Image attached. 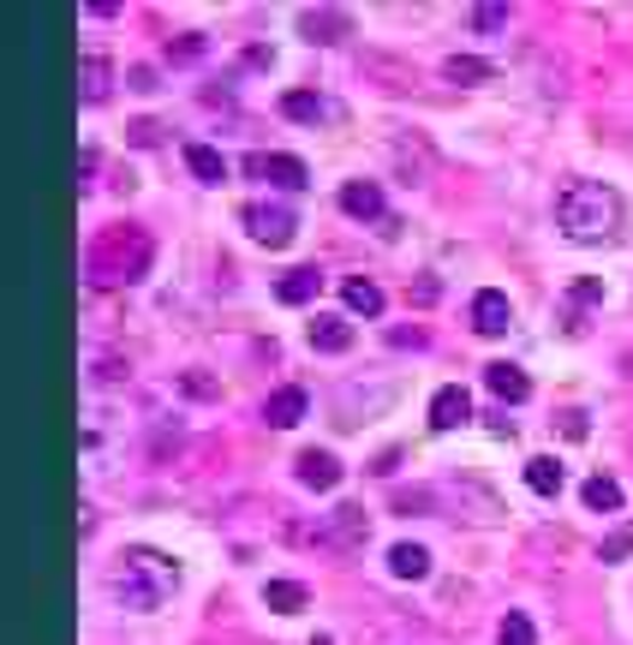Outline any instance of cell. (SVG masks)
<instances>
[{
	"instance_id": "6da1fadb",
	"label": "cell",
	"mask_w": 633,
	"mask_h": 645,
	"mask_svg": "<svg viewBox=\"0 0 633 645\" xmlns=\"http://www.w3.org/2000/svg\"><path fill=\"white\" fill-rule=\"evenodd\" d=\"M108 592H114V604L120 610L150 615V610H161L173 592H180V562L161 556V550H120L114 556V568H108Z\"/></svg>"
},
{
	"instance_id": "7a4b0ae2",
	"label": "cell",
	"mask_w": 633,
	"mask_h": 645,
	"mask_svg": "<svg viewBox=\"0 0 633 645\" xmlns=\"http://www.w3.org/2000/svg\"><path fill=\"white\" fill-rule=\"evenodd\" d=\"M556 228H562L573 245H603V240L622 233V198L603 180H568L562 198H556Z\"/></svg>"
},
{
	"instance_id": "3957f363",
	"label": "cell",
	"mask_w": 633,
	"mask_h": 645,
	"mask_svg": "<svg viewBox=\"0 0 633 645\" xmlns=\"http://www.w3.org/2000/svg\"><path fill=\"white\" fill-rule=\"evenodd\" d=\"M150 257H156V240L144 228H108L84 252V275H91V287H126L150 275Z\"/></svg>"
},
{
	"instance_id": "277c9868",
	"label": "cell",
	"mask_w": 633,
	"mask_h": 645,
	"mask_svg": "<svg viewBox=\"0 0 633 645\" xmlns=\"http://www.w3.org/2000/svg\"><path fill=\"white\" fill-rule=\"evenodd\" d=\"M365 538H371V515L352 508V503H341V508L323 515V526L312 532V544H323V550H365Z\"/></svg>"
},
{
	"instance_id": "5b68a950",
	"label": "cell",
	"mask_w": 633,
	"mask_h": 645,
	"mask_svg": "<svg viewBox=\"0 0 633 645\" xmlns=\"http://www.w3.org/2000/svg\"><path fill=\"white\" fill-rule=\"evenodd\" d=\"M245 228H252L257 245L282 252V245L293 240V228H299V215H293L287 203H245Z\"/></svg>"
},
{
	"instance_id": "8992f818",
	"label": "cell",
	"mask_w": 633,
	"mask_h": 645,
	"mask_svg": "<svg viewBox=\"0 0 633 645\" xmlns=\"http://www.w3.org/2000/svg\"><path fill=\"white\" fill-rule=\"evenodd\" d=\"M245 173H252V180L282 186V192H299V186L312 180V168H305L299 156H282V150H257V156H245Z\"/></svg>"
},
{
	"instance_id": "52a82bcc",
	"label": "cell",
	"mask_w": 633,
	"mask_h": 645,
	"mask_svg": "<svg viewBox=\"0 0 633 645\" xmlns=\"http://www.w3.org/2000/svg\"><path fill=\"white\" fill-rule=\"evenodd\" d=\"M466 419H473V394H466L461 383H449V389L431 394V424H436V431H454V424H466Z\"/></svg>"
},
{
	"instance_id": "ba28073f",
	"label": "cell",
	"mask_w": 633,
	"mask_h": 645,
	"mask_svg": "<svg viewBox=\"0 0 633 645\" xmlns=\"http://www.w3.org/2000/svg\"><path fill=\"white\" fill-rule=\"evenodd\" d=\"M484 383H490V394H496V401H508V406H520L526 401V394H532V377H526L520 371V364H484Z\"/></svg>"
},
{
	"instance_id": "9c48e42d",
	"label": "cell",
	"mask_w": 633,
	"mask_h": 645,
	"mask_svg": "<svg viewBox=\"0 0 633 645\" xmlns=\"http://www.w3.org/2000/svg\"><path fill=\"white\" fill-rule=\"evenodd\" d=\"M299 31L312 42H341V36H352V19L341 7H312V12H299Z\"/></svg>"
},
{
	"instance_id": "30bf717a",
	"label": "cell",
	"mask_w": 633,
	"mask_h": 645,
	"mask_svg": "<svg viewBox=\"0 0 633 645\" xmlns=\"http://www.w3.org/2000/svg\"><path fill=\"white\" fill-rule=\"evenodd\" d=\"M299 484L305 490H335V484H341V461H335L329 448H305L299 454Z\"/></svg>"
},
{
	"instance_id": "8fae6325",
	"label": "cell",
	"mask_w": 633,
	"mask_h": 645,
	"mask_svg": "<svg viewBox=\"0 0 633 645\" xmlns=\"http://www.w3.org/2000/svg\"><path fill=\"white\" fill-rule=\"evenodd\" d=\"M508 317H514V305H508V293H496V287H484L478 299H473V329L478 335H503L508 329Z\"/></svg>"
},
{
	"instance_id": "7c38bea8",
	"label": "cell",
	"mask_w": 633,
	"mask_h": 645,
	"mask_svg": "<svg viewBox=\"0 0 633 645\" xmlns=\"http://www.w3.org/2000/svg\"><path fill=\"white\" fill-rule=\"evenodd\" d=\"M341 210L359 222H382V186L377 180H347L341 186Z\"/></svg>"
},
{
	"instance_id": "4fadbf2b",
	"label": "cell",
	"mask_w": 633,
	"mask_h": 645,
	"mask_svg": "<svg viewBox=\"0 0 633 645\" xmlns=\"http://www.w3.org/2000/svg\"><path fill=\"white\" fill-rule=\"evenodd\" d=\"M305 406H312V401H305V389H275L270 394V401H263V419H270L275 424V431H293V424H299L305 419Z\"/></svg>"
},
{
	"instance_id": "5bb4252c",
	"label": "cell",
	"mask_w": 633,
	"mask_h": 645,
	"mask_svg": "<svg viewBox=\"0 0 633 645\" xmlns=\"http://www.w3.org/2000/svg\"><path fill=\"white\" fill-rule=\"evenodd\" d=\"M186 168L198 173L203 186H222L228 180V156L215 150V144H186Z\"/></svg>"
},
{
	"instance_id": "9a60e30c",
	"label": "cell",
	"mask_w": 633,
	"mask_h": 645,
	"mask_svg": "<svg viewBox=\"0 0 633 645\" xmlns=\"http://www.w3.org/2000/svg\"><path fill=\"white\" fill-rule=\"evenodd\" d=\"M580 503L592 508V515H622V484L598 473V478H585V484H580Z\"/></svg>"
},
{
	"instance_id": "2e32d148",
	"label": "cell",
	"mask_w": 633,
	"mask_h": 645,
	"mask_svg": "<svg viewBox=\"0 0 633 645\" xmlns=\"http://www.w3.org/2000/svg\"><path fill=\"white\" fill-rule=\"evenodd\" d=\"M317 287H323L317 269H287L282 282H275V299H282V305H312Z\"/></svg>"
},
{
	"instance_id": "e0dca14e",
	"label": "cell",
	"mask_w": 633,
	"mask_h": 645,
	"mask_svg": "<svg viewBox=\"0 0 633 645\" xmlns=\"http://www.w3.org/2000/svg\"><path fill=\"white\" fill-rule=\"evenodd\" d=\"M443 78H449V84H496V66L478 61V54H449V61H443Z\"/></svg>"
},
{
	"instance_id": "ac0fdd59",
	"label": "cell",
	"mask_w": 633,
	"mask_h": 645,
	"mask_svg": "<svg viewBox=\"0 0 633 645\" xmlns=\"http://www.w3.org/2000/svg\"><path fill=\"white\" fill-rule=\"evenodd\" d=\"M312 347L317 353H347L352 347V322L347 317H317L312 322Z\"/></svg>"
},
{
	"instance_id": "d6986e66",
	"label": "cell",
	"mask_w": 633,
	"mask_h": 645,
	"mask_svg": "<svg viewBox=\"0 0 633 645\" xmlns=\"http://www.w3.org/2000/svg\"><path fill=\"white\" fill-rule=\"evenodd\" d=\"M389 574L394 580H424V574H431V550H424V544H394L389 550Z\"/></svg>"
},
{
	"instance_id": "ffe728a7",
	"label": "cell",
	"mask_w": 633,
	"mask_h": 645,
	"mask_svg": "<svg viewBox=\"0 0 633 645\" xmlns=\"http://www.w3.org/2000/svg\"><path fill=\"white\" fill-rule=\"evenodd\" d=\"M282 114H287V120H305V126H317V120H329V102H323L317 91H287L282 96Z\"/></svg>"
},
{
	"instance_id": "44dd1931",
	"label": "cell",
	"mask_w": 633,
	"mask_h": 645,
	"mask_svg": "<svg viewBox=\"0 0 633 645\" xmlns=\"http://www.w3.org/2000/svg\"><path fill=\"white\" fill-rule=\"evenodd\" d=\"M341 299H347V311H359V317H382V287L365 282V275H352L341 287Z\"/></svg>"
},
{
	"instance_id": "7402d4cb",
	"label": "cell",
	"mask_w": 633,
	"mask_h": 645,
	"mask_svg": "<svg viewBox=\"0 0 633 645\" xmlns=\"http://www.w3.org/2000/svg\"><path fill=\"white\" fill-rule=\"evenodd\" d=\"M263 604H270V610H282V615H293V610H305V604H312V592H305L299 580H270V585H263Z\"/></svg>"
},
{
	"instance_id": "603a6c76",
	"label": "cell",
	"mask_w": 633,
	"mask_h": 645,
	"mask_svg": "<svg viewBox=\"0 0 633 645\" xmlns=\"http://www.w3.org/2000/svg\"><path fill=\"white\" fill-rule=\"evenodd\" d=\"M78 96L84 102L108 96V61H102V54H84V61H78Z\"/></svg>"
},
{
	"instance_id": "cb8c5ba5",
	"label": "cell",
	"mask_w": 633,
	"mask_h": 645,
	"mask_svg": "<svg viewBox=\"0 0 633 645\" xmlns=\"http://www.w3.org/2000/svg\"><path fill=\"white\" fill-rule=\"evenodd\" d=\"M526 484H532L538 496H556V490H562V461H550V454L526 461Z\"/></svg>"
},
{
	"instance_id": "d4e9b609",
	"label": "cell",
	"mask_w": 633,
	"mask_h": 645,
	"mask_svg": "<svg viewBox=\"0 0 633 645\" xmlns=\"http://www.w3.org/2000/svg\"><path fill=\"white\" fill-rule=\"evenodd\" d=\"M496 639H503V645H538V627H532V615L508 610V615H503V627H496Z\"/></svg>"
},
{
	"instance_id": "484cf974",
	"label": "cell",
	"mask_w": 633,
	"mask_h": 645,
	"mask_svg": "<svg viewBox=\"0 0 633 645\" xmlns=\"http://www.w3.org/2000/svg\"><path fill=\"white\" fill-rule=\"evenodd\" d=\"M203 49H210V42H203V31H186L180 42H168V61H173V66H191V61H203Z\"/></svg>"
},
{
	"instance_id": "4316f807",
	"label": "cell",
	"mask_w": 633,
	"mask_h": 645,
	"mask_svg": "<svg viewBox=\"0 0 633 645\" xmlns=\"http://www.w3.org/2000/svg\"><path fill=\"white\" fill-rule=\"evenodd\" d=\"M407 299L412 305H436V299H443V282H436V275H419V282L407 287Z\"/></svg>"
},
{
	"instance_id": "83f0119b",
	"label": "cell",
	"mask_w": 633,
	"mask_h": 645,
	"mask_svg": "<svg viewBox=\"0 0 633 645\" xmlns=\"http://www.w3.org/2000/svg\"><path fill=\"white\" fill-rule=\"evenodd\" d=\"M603 562H622V556H633V526H627V532H615V538H603Z\"/></svg>"
},
{
	"instance_id": "f1b7e54d",
	"label": "cell",
	"mask_w": 633,
	"mask_h": 645,
	"mask_svg": "<svg viewBox=\"0 0 633 645\" xmlns=\"http://www.w3.org/2000/svg\"><path fill=\"white\" fill-rule=\"evenodd\" d=\"M186 394H198V401H215V394H222V383H215V377H203V371H186Z\"/></svg>"
},
{
	"instance_id": "f546056e",
	"label": "cell",
	"mask_w": 633,
	"mask_h": 645,
	"mask_svg": "<svg viewBox=\"0 0 633 645\" xmlns=\"http://www.w3.org/2000/svg\"><path fill=\"white\" fill-rule=\"evenodd\" d=\"M503 19H508V7H478V12H473V24H478V31H496Z\"/></svg>"
},
{
	"instance_id": "4dcf8cb0",
	"label": "cell",
	"mask_w": 633,
	"mask_h": 645,
	"mask_svg": "<svg viewBox=\"0 0 633 645\" xmlns=\"http://www.w3.org/2000/svg\"><path fill=\"white\" fill-rule=\"evenodd\" d=\"M592 424H585V413H562V436H585Z\"/></svg>"
},
{
	"instance_id": "1f68e13d",
	"label": "cell",
	"mask_w": 633,
	"mask_h": 645,
	"mask_svg": "<svg viewBox=\"0 0 633 645\" xmlns=\"http://www.w3.org/2000/svg\"><path fill=\"white\" fill-rule=\"evenodd\" d=\"M156 138H161V126H150V120L131 126V144H156Z\"/></svg>"
},
{
	"instance_id": "d6a6232c",
	"label": "cell",
	"mask_w": 633,
	"mask_h": 645,
	"mask_svg": "<svg viewBox=\"0 0 633 645\" xmlns=\"http://www.w3.org/2000/svg\"><path fill=\"white\" fill-rule=\"evenodd\" d=\"M131 91H156V72L150 66H131Z\"/></svg>"
},
{
	"instance_id": "836d02e7",
	"label": "cell",
	"mask_w": 633,
	"mask_h": 645,
	"mask_svg": "<svg viewBox=\"0 0 633 645\" xmlns=\"http://www.w3.org/2000/svg\"><path fill=\"white\" fill-rule=\"evenodd\" d=\"M598 293H603L598 282H580V287H573V305H598Z\"/></svg>"
}]
</instances>
